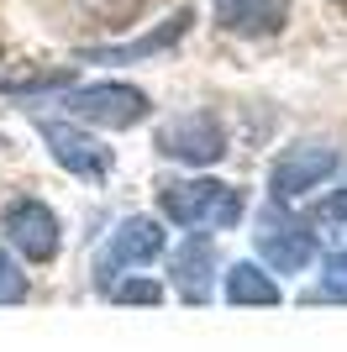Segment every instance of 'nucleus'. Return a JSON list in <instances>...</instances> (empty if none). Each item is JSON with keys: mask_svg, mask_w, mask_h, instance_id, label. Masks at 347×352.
Masks as SVG:
<instances>
[{"mask_svg": "<svg viewBox=\"0 0 347 352\" xmlns=\"http://www.w3.org/2000/svg\"><path fill=\"white\" fill-rule=\"evenodd\" d=\"M158 206L179 226H237L242 221V195L221 184V179H189V184H169L158 195Z\"/></svg>", "mask_w": 347, "mask_h": 352, "instance_id": "nucleus-1", "label": "nucleus"}, {"mask_svg": "<svg viewBox=\"0 0 347 352\" xmlns=\"http://www.w3.org/2000/svg\"><path fill=\"white\" fill-rule=\"evenodd\" d=\"M63 105H69V116L95 121V126H116V132H121V126H137V121H143L147 111H153L143 89L121 85V79L79 85V89H69V95H63Z\"/></svg>", "mask_w": 347, "mask_h": 352, "instance_id": "nucleus-2", "label": "nucleus"}, {"mask_svg": "<svg viewBox=\"0 0 347 352\" xmlns=\"http://www.w3.org/2000/svg\"><path fill=\"white\" fill-rule=\"evenodd\" d=\"M253 242H258V258L274 268V274H305V268L316 263V232H311L305 221L279 216V210H269V216L258 221Z\"/></svg>", "mask_w": 347, "mask_h": 352, "instance_id": "nucleus-3", "label": "nucleus"}, {"mask_svg": "<svg viewBox=\"0 0 347 352\" xmlns=\"http://www.w3.org/2000/svg\"><path fill=\"white\" fill-rule=\"evenodd\" d=\"M158 153L179 163H216L227 153V126H221L211 111H189V116H174L158 132Z\"/></svg>", "mask_w": 347, "mask_h": 352, "instance_id": "nucleus-4", "label": "nucleus"}, {"mask_svg": "<svg viewBox=\"0 0 347 352\" xmlns=\"http://www.w3.org/2000/svg\"><path fill=\"white\" fill-rule=\"evenodd\" d=\"M6 236H11V248L21 252V258L48 263V258H58L63 226H58V216L43 200H16V206H6Z\"/></svg>", "mask_w": 347, "mask_h": 352, "instance_id": "nucleus-5", "label": "nucleus"}, {"mask_svg": "<svg viewBox=\"0 0 347 352\" xmlns=\"http://www.w3.org/2000/svg\"><path fill=\"white\" fill-rule=\"evenodd\" d=\"M337 153L332 147H289L284 158L274 163V200L279 206H289V200H300L305 190H316V184H326V179L337 174Z\"/></svg>", "mask_w": 347, "mask_h": 352, "instance_id": "nucleus-6", "label": "nucleus"}, {"mask_svg": "<svg viewBox=\"0 0 347 352\" xmlns=\"http://www.w3.org/2000/svg\"><path fill=\"white\" fill-rule=\"evenodd\" d=\"M37 132H43V142L53 147V158L63 163L69 174H79V179L111 174V147H101L90 132L69 126V121H37Z\"/></svg>", "mask_w": 347, "mask_h": 352, "instance_id": "nucleus-7", "label": "nucleus"}, {"mask_svg": "<svg viewBox=\"0 0 347 352\" xmlns=\"http://www.w3.org/2000/svg\"><path fill=\"white\" fill-rule=\"evenodd\" d=\"M169 274H174L179 300L205 305V300H211V284H216V242H211L205 232L185 236V242H179V252L169 258Z\"/></svg>", "mask_w": 347, "mask_h": 352, "instance_id": "nucleus-8", "label": "nucleus"}, {"mask_svg": "<svg viewBox=\"0 0 347 352\" xmlns=\"http://www.w3.org/2000/svg\"><path fill=\"white\" fill-rule=\"evenodd\" d=\"M163 252V232H158V221H147V216H127L121 226L111 232V248H105V263H101V284L116 279L121 268H137V263H153Z\"/></svg>", "mask_w": 347, "mask_h": 352, "instance_id": "nucleus-9", "label": "nucleus"}, {"mask_svg": "<svg viewBox=\"0 0 347 352\" xmlns=\"http://www.w3.org/2000/svg\"><path fill=\"white\" fill-rule=\"evenodd\" d=\"M289 0H216V21L237 37H269L284 27Z\"/></svg>", "mask_w": 347, "mask_h": 352, "instance_id": "nucleus-10", "label": "nucleus"}, {"mask_svg": "<svg viewBox=\"0 0 347 352\" xmlns=\"http://www.w3.org/2000/svg\"><path fill=\"white\" fill-rule=\"evenodd\" d=\"M189 21H195V11H189V6H179V11L163 16L147 37H132V43H121V47H95L90 58H101V63H137V58H147V53H163L169 43H179V37L189 32Z\"/></svg>", "mask_w": 347, "mask_h": 352, "instance_id": "nucleus-11", "label": "nucleus"}, {"mask_svg": "<svg viewBox=\"0 0 347 352\" xmlns=\"http://www.w3.org/2000/svg\"><path fill=\"white\" fill-rule=\"evenodd\" d=\"M227 300L231 305H279V284L258 263H231L227 268Z\"/></svg>", "mask_w": 347, "mask_h": 352, "instance_id": "nucleus-12", "label": "nucleus"}, {"mask_svg": "<svg viewBox=\"0 0 347 352\" xmlns=\"http://www.w3.org/2000/svg\"><path fill=\"white\" fill-rule=\"evenodd\" d=\"M16 300H27V274L16 268V258L0 248V305H16Z\"/></svg>", "mask_w": 347, "mask_h": 352, "instance_id": "nucleus-13", "label": "nucleus"}, {"mask_svg": "<svg viewBox=\"0 0 347 352\" xmlns=\"http://www.w3.org/2000/svg\"><path fill=\"white\" fill-rule=\"evenodd\" d=\"M321 294L326 300H347V252H332L321 263Z\"/></svg>", "mask_w": 347, "mask_h": 352, "instance_id": "nucleus-14", "label": "nucleus"}, {"mask_svg": "<svg viewBox=\"0 0 347 352\" xmlns=\"http://www.w3.org/2000/svg\"><path fill=\"white\" fill-rule=\"evenodd\" d=\"M316 221H321V226H332V232H347V184H342V190H332L326 200H321Z\"/></svg>", "mask_w": 347, "mask_h": 352, "instance_id": "nucleus-15", "label": "nucleus"}, {"mask_svg": "<svg viewBox=\"0 0 347 352\" xmlns=\"http://www.w3.org/2000/svg\"><path fill=\"white\" fill-rule=\"evenodd\" d=\"M158 284H147V279H137V284H116V300H121V305H137V300H143V305H153V300H158Z\"/></svg>", "mask_w": 347, "mask_h": 352, "instance_id": "nucleus-16", "label": "nucleus"}]
</instances>
